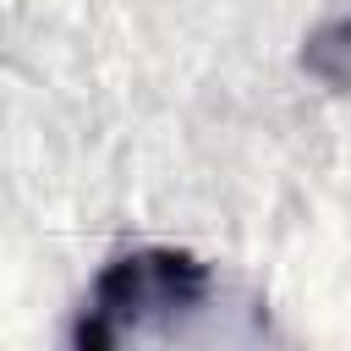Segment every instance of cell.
I'll list each match as a JSON object with an SVG mask.
<instances>
[{
  "mask_svg": "<svg viewBox=\"0 0 351 351\" xmlns=\"http://www.w3.org/2000/svg\"><path fill=\"white\" fill-rule=\"evenodd\" d=\"M219 302H225V285L208 258L154 241V247L115 252L93 274L66 340L77 351L197 340L203 324L219 318Z\"/></svg>",
  "mask_w": 351,
  "mask_h": 351,
  "instance_id": "1",
  "label": "cell"
}]
</instances>
